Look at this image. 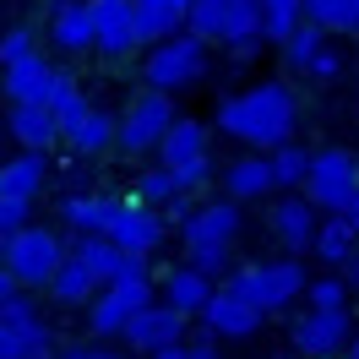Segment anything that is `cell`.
<instances>
[{"label": "cell", "mask_w": 359, "mask_h": 359, "mask_svg": "<svg viewBox=\"0 0 359 359\" xmlns=\"http://www.w3.org/2000/svg\"><path fill=\"white\" fill-rule=\"evenodd\" d=\"M49 39L60 55H88L93 49V17H88V0H66L49 11Z\"/></svg>", "instance_id": "7402d4cb"}, {"label": "cell", "mask_w": 359, "mask_h": 359, "mask_svg": "<svg viewBox=\"0 0 359 359\" xmlns=\"http://www.w3.org/2000/svg\"><path fill=\"white\" fill-rule=\"evenodd\" d=\"M337 218H343V224H348V234H354V240H359V196H354V202H348V207H343Z\"/></svg>", "instance_id": "ee69618b"}, {"label": "cell", "mask_w": 359, "mask_h": 359, "mask_svg": "<svg viewBox=\"0 0 359 359\" xmlns=\"http://www.w3.org/2000/svg\"><path fill=\"white\" fill-rule=\"evenodd\" d=\"M272 234L289 245V256H305L316 240V207L305 196H283V202L272 207Z\"/></svg>", "instance_id": "44dd1931"}, {"label": "cell", "mask_w": 359, "mask_h": 359, "mask_svg": "<svg viewBox=\"0 0 359 359\" xmlns=\"http://www.w3.org/2000/svg\"><path fill=\"white\" fill-rule=\"evenodd\" d=\"M305 202L316 207V212H327V218H337L343 207L359 196V158L348 153V147H327V153H311V175H305Z\"/></svg>", "instance_id": "8992f818"}, {"label": "cell", "mask_w": 359, "mask_h": 359, "mask_svg": "<svg viewBox=\"0 0 359 359\" xmlns=\"http://www.w3.org/2000/svg\"><path fill=\"white\" fill-rule=\"evenodd\" d=\"M120 196H109V191H76V196H66L60 202V218H66L82 240H109L114 218H120Z\"/></svg>", "instance_id": "9a60e30c"}, {"label": "cell", "mask_w": 359, "mask_h": 359, "mask_svg": "<svg viewBox=\"0 0 359 359\" xmlns=\"http://www.w3.org/2000/svg\"><path fill=\"white\" fill-rule=\"evenodd\" d=\"M136 202H142V207H153V212L175 207V202H180L175 175H169V169H142V175H136Z\"/></svg>", "instance_id": "e575fe53"}, {"label": "cell", "mask_w": 359, "mask_h": 359, "mask_svg": "<svg viewBox=\"0 0 359 359\" xmlns=\"http://www.w3.org/2000/svg\"><path fill=\"white\" fill-rule=\"evenodd\" d=\"M311 250H316V262L343 267V262L359 250V240L348 234V224H343V218H316V240H311Z\"/></svg>", "instance_id": "1f68e13d"}, {"label": "cell", "mask_w": 359, "mask_h": 359, "mask_svg": "<svg viewBox=\"0 0 359 359\" xmlns=\"http://www.w3.org/2000/svg\"><path fill=\"white\" fill-rule=\"evenodd\" d=\"M44 180H49V158L44 153H17L11 163H0V196L33 207V196L44 191Z\"/></svg>", "instance_id": "ffe728a7"}, {"label": "cell", "mask_w": 359, "mask_h": 359, "mask_svg": "<svg viewBox=\"0 0 359 359\" xmlns=\"http://www.w3.org/2000/svg\"><path fill=\"white\" fill-rule=\"evenodd\" d=\"M305 299H311V311H348V289H343L337 278H311V283H305Z\"/></svg>", "instance_id": "d590c367"}, {"label": "cell", "mask_w": 359, "mask_h": 359, "mask_svg": "<svg viewBox=\"0 0 359 359\" xmlns=\"http://www.w3.org/2000/svg\"><path fill=\"white\" fill-rule=\"evenodd\" d=\"M305 22V0H256V33L262 44H283Z\"/></svg>", "instance_id": "83f0119b"}, {"label": "cell", "mask_w": 359, "mask_h": 359, "mask_svg": "<svg viewBox=\"0 0 359 359\" xmlns=\"http://www.w3.org/2000/svg\"><path fill=\"white\" fill-rule=\"evenodd\" d=\"M49 294H55V305H88L93 294H98V283L88 278V267H82L76 256H66L60 272L49 278Z\"/></svg>", "instance_id": "836d02e7"}, {"label": "cell", "mask_w": 359, "mask_h": 359, "mask_svg": "<svg viewBox=\"0 0 359 359\" xmlns=\"http://www.w3.org/2000/svg\"><path fill=\"white\" fill-rule=\"evenodd\" d=\"M207 299H212V283H207L202 272H191L185 262L169 267V278H163V305H169V311H180L185 321H191V316H202Z\"/></svg>", "instance_id": "4316f807"}, {"label": "cell", "mask_w": 359, "mask_h": 359, "mask_svg": "<svg viewBox=\"0 0 359 359\" xmlns=\"http://www.w3.org/2000/svg\"><path fill=\"white\" fill-rule=\"evenodd\" d=\"M224 202H256V196H267L272 191V175H267V158L262 153H245V158H234V163H229L224 169Z\"/></svg>", "instance_id": "484cf974"}, {"label": "cell", "mask_w": 359, "mask_h": 359, "mask_svg": "<svg viewBox=\"0 0 359 359\" xmlns=\"http://www.w3.org/2000/svg\"><path fill=\"white\" fill-rule=\"evenodd\" d=\"M163 234H169V218H163V212H153V207H142V202H126L120 218H114V229H109V245L120 250V256L147 262V256L163 245Z\"/></svg>", "instance_id": "7c38bea8"}, {"label": "cell", "mask_w": 359, "mask_h": 359, "mask_svg": "<svg viewBox=\"0 0 359 359\" xmlns=\"http://www.w3.org/2000/svg\"><path fill=\"white\" fill-rule=\"evenodd\" d=\"M142 305H153V278H147V272L120 278V283H104V289L88 299L93 337H120V332H126V321H131Z\"/></svg>", "instance_id": "30bf717a"}, {"label": "cell", "mask_w": 359, "mask_h": 359, "mask_svg": "<svg viewBox=\"0 0 359 359\" xmlns=\"http://www.w3.org/2000/svg\"><path fill=\"white\" fill-rule=\"evenodd\" d=\"M185 359H224V354H218V337H191V343H185Z\"/></svg>", "instance_id": "ab89813d"}, {"label": "cell", "mask_w": 359, "mask_h": 359, "mask_svg": "<svg viewBox=\"0 0 359 359\" xmlns=\"http://www.w3.org/2000/svg\"><path fill=\"white\" fill-rule=\"evenodd\" d=\"M305 22L321 27L327 39H332V33L359 39V0H305Z\"/></svg>", "instance_id": "f1b7e54d"}, {"label": "cell", "mask_w": 359, "mask_h": 359, "mask_svg": "<svg viewBox=\"0 0 359 359\" xmlns=\"http://www.w3.org/2000/svg\"><path fill=\"white\" fill-rule=\"evenodd\" d=\"M337 71H343V49H337V44H327V55L316 60V71H311V76H337Z\"/></svg>", "instance_id": "60d3db41"}, {"label": "cell", "mask_w": 359, "mask_h": 359, "mask_svg": "<svg viewBox=\"0 0 359 359\" xmlns=\"http://www.w3.org/2000/svg\"><path fill=\"white\" fill-rule=\"evenodd\" d=\"M212 126L267 158L272 147L294 142V126H299V98H294L289 82H256V88H245V93L218 98Z\"/></svg>", "instance_id": "6da1fadb"}, {"label": "cell", "mask_w": 359, "mask_h": 359, "mask_svg": "<svg viewBox=\"0 0 359 359\" xmlns=\"http://www.w3.org/2000/svg\"><path fill=\"white\" fill-rule=\"evenodd\" d=\"M202 321H207V337H250L262 327V316L245 299H234L229 289H212V299L202 305Z\"/></svg>", "instance_id": "ac0fdd59"}, {"label": "cell", "mask_w": 359, "mask_h": 359, "mask_svg": "<svg viewBox=\"0 0 359 359\" xmlns=\"http://www.w3.org/2000/svg\"><path fill=\"white\" fill-rule=\"evenodd\" d=\"M27 55H39V49H33V33H27V27H11V33L0 39V60L17 66V60H27Z\"/></svg>", "instance_id": "8d00e7d4"}, {"label": "cell", "mask_w": 359, "mask_h": 359, "mask_svg": "<svg viewBox=\"0 0 359 359\" xmlns=\"http://www.w3.org/2000/svg\"><path fill=\"white\" fill-rule=\"evenodd\" d=\"M147 359H185V343H175V348H158V354H147Z\"/></svg>", "instance_id": "bcb514c9"}, {"label": "cell", "mask_w": 359, "mask_h": 359, "mask_svg": "<svg viewBox=\"0 0 359 359\" xmlns=\"http://www.w3.org/2000/svg\"><path fill=\"white\" fill-rule=\"evenodd\" d=\"M60 262H66V240L44 224L17 229V234L0 245V267L11 272L17 289H49V278L60 272Z\"/></svg>", "instance_id": "277c9868"}, {"label": "cell", "mask_w": 359, "mask_h": 359, "mask_svg": "<svg viewBox=\"0 0 359 359\" xmlns=\"http://www.w3.org/2000/svg\"><path fill=\"white\" fill-rule=\"evenodd\" d=\"M11 142L22 147V153H49L60 131H55V114L44 104H11Z\"/></svg>", "instance_id": "603a6c76"}, {"label": "cell", "mask_w": 359, "mask_h": 359, "mask_svg": "<svg viewBox=\"0 0 359 359\" xmlns=\"http://www.w3.org/2000/svg\"><path fill=\"white\" fill-rule=\"evenodd\" d=\"M49 82H55V66H49L44 55H27L17 66H6V82H0V88L11 93V104H44Z\"/></svg>", "instance_id": "cb8c5ba5"}, {"label": "cell", "mask_w": 359, "mask_h": 359, "mask_svg": "<svg viewBox=\"0 0 359 359\" xmlns=\"http://www.w3.org/2000/svg\"><path fill=\"white\" fill-rule=\"evenodd\" d=\"M185 234V267L202 272L207 283L229 272V250L240 240V207L234 202H207V207H191V218L180 224Z\"/></svg>", "instance_id": "7a4b0ae2"}, {"label": "cell", "mask_w": 359, "mask_h": 359, "mask_svg": "<svg viewBox=\"0 0 359 359\" xmlns=\"http://www.w3.org/2000/svg\"><path fill=\"white\" fill-rule=\"evenodd\" d=\"M267 175H272V191H294V185H305V175H311V147H299V142L272 147V153H267Z\"/></svg>", "instance_id": "4dcf8cb0"}, {"label": "cell", "mask_w": 359, "mask_h": 359, "mask_svg": "<svg viewBox=\"0 0 359 359\" xmlns=\"http://www.w3.org/2000/svg\"><path fill=\"white\" fill-rule=\"evenodd\" d=\"M17 229H27V207H22V202H6V196H0V245H6Z\"/></svg>", "instance_id": "74e56055"}, {"label": "cell", "mask_w": 359, "mask_h": 359, "mask_svg": "<svg viewBox=\"0 0 359 359\" xmlns=\"http://www.w3.org/2000/svg\"><path fill=\"white\" fill-rule=\"evenodd\" d=\"M163 6H175V11H185V6H191V0H163Z\"/></svg>", "instance_id": "c3c4849f"}, {"label": "cell", "mask_w": 359, "mask_h": 359, "mask_svg": "<svg viewBox=\"0 0 359 359\" xmlns=\"http://www.w3.org/2000/svg\"><path fill=\"white\" fill-rule=\"evenodd\" d=\"M131 27H136V44H163L185 33V11L163 6V0H131Z\"/></svg>", "instance_id": "d4e9b609"}, {"label": "cell", "mask_w": 359, "mask_h": 359, "mask_svg": "<svg viewBox=\"0 0 359 359\" xmlns=\"http://www.w3.org/2000/svg\"><path fill=\"white\" fill-rule=\"evenodd\" d=\"M185 33L202 39V44L262 39V33H256V0H191V6H185Z\"/></svg>", "instance_id": "9c48e42d"}, {"label": "cell", "mask_w": 359, "mask_h": 359, "mask_svg": "<svg viewBox=\"0 0 359 359\" xmlns=\"http://www.w3.org/2000/svg\"><path fill=\"white\" fill-rule=\"evenodd\" d=\"M142 76H147V93H163V98L196 88V82L207 76V44L191 39V33H175V39H163V44L147 49Z\"/></svg>", "instance_id": "5b68a950"}, {"label": "cell", "mask_w": 359, "mask_h": 359, "mask_svg": "<svg viewBox=\"0 0 359 359\" xmlns=\"http://www.w3.org/2000/svg\"><path fill=\"white\" fill-rule=\"evenodd\" d=\"M60 359H126V354H114V348H98V343H82V348H66Z\"/></svg>", "instance_id": "b9f144b4"}, {"label": "cell", "mask_w": 359, "mask_h": 359, "mask_svg": "<svg viewBox=\"0 0 359 359\" xmlns=\"http://www.w3.org/2000/svg\"><path fill=\"white\" fill-rule=\"evenodd\" d=\"M88 17H93V49L109 55V60H126L136 44V27H131V0H88Z\"/></svg>", "instance_id": "5bb4252c"}, {"label": "cell", "mask_w": 359, "mask_h": 359, "mask_svg": "<svg viewBox=\"0 0 359 359\" xmlns=\"http://www.w3.org/2000/svg\"><path fill=\"white\" fill-rule=\"evenodd\" d=\"M0 359H55V332L22 289L0 305Z\"/></svg>", "instance_id": "52a82bcc"}, {"label": "cell", "mask_w": 359, "mask_h": 359, "mask_svg": "<svg viewBox=\"0 0 359 359\" xmlns=\"http://www.w3.org/2000/svg\"><path fill=\"white\" fill-rule=\"evenodd\" d=\"M305 283H311V272H305V262H256V267H240V272H229V283L224 289L234 294V299H245L250 311L262 316H278L283 305H294L299 294H305Z\"/></svg>", "instance_id": "3957f363"}, {"label": "cell", "mask_w": 359, "mask_h": 359, "mask_svg": "<svg viewBox=\"0 0 359 359\" xmlns=\"http://www.w3.org/2000/svg\"><path fill=\"white\" fill-rule=\"evenodd\" d=\"M278 49H283V66H289L294 76H311L316 60L327 55V33H321V27H311V22H299Z\"/></svg>", "instance_id": "f546056e"}, {"label": "cell", "mask_w": 359, "mask_h": 359, "mask_svg": "<svg viewBox=\"0 0 359 359\" xmlns=\"http://www.w3.org/2000/svg\"><path fill=\"white\" fill-rule=\"evenodd\" d=\"M337 283H343V289H348V294L359 289V250H354V256H348V262H343V267H337Z\"/></svg>", "instance_id": "7bdbcfd3"}, {"label": "cell", "mask_w": 359, "mask_h": 359, "mask_svg": "<svg viewBox=\"0 0 359 359\" xmlns=\"http://www.w3.org/2000/svg\"><path fill=\"white\" fill-rule=\"evenodd\" d=\"M207 126L202 120H191V114H175V126L163 131V142H158V169H185V163H202L207 153Z\"/></svg>", "instance_id": "2e32d148"}, {"label": "cell", "mask_w": 359, "mask_h": 359, "mask_svg": "<svg viewBox=\"0 0 359 359\" xmlns=\"http://www.w3.org/2000/svg\"><path fill=\"white\" fill-rule=\"evenodd\" d=\"M66 256H76V262L88 267V278L98 283V289H104V283H120V278H136V272H147V262H136V256H120L109 240H76Z\"/></svg>", "instance_id": "e0dca14e"}, {"label": "cell", "mask_w": 359, "mask_h": 359, "mask_svg": "<svg viewBox=\"0 0 359 359\" xmlns=\"http://www.w3.org/2000/svg\"><path fill=\"white\" fill-rule=\"evenodd\" d=\"M175 126V98H163V93H136L131 109L114 114V147L131 158H147L158 153V142L163 131Z\"/></svg>", "instance_id": "ba28073f"}, {"label": "cell", "mask_w": 359, "mask_h": 359, "mask_svg": "<svg viewBox=\"0 0 359 359\" xmlns=\"http://www.w3.org/2000/svg\"><path fill=\"white\" fill-rule=\"evenodd\" d=\"M11 294H17V283H11V272L0 267V305H6V299H11Z\"/></svg>", "instance_id": "f6af8a7d"}, {"label": "cell", "mask_w": 359, "mask_h": 359, "mask_svg": "<svg viewBox=\"0 0 359 359\" xmlns=\"http://www.w3.org/2000/svg\"><path fill=\"white\" fill-rule=\"evenodd\" d=\"M262 49H267L262 39H240V44H229V66H250Z\"/></svg>", "instance_id": "f35d334b"}, {"label": "cell", "mask_w": 359, "mask_h": 359, "mask_svg": "<svg viewBox=\"0 0 359 359\" xmlns=\"http://www.w3.org/2000/svg\"><path fill=\"white\" fill-rule=\"evenodd\" d=\"M44 109L55 114V131H66L76 114L88 109V98H82V88H76V76L71 71L55 66V82H49V98H44Z\"/></svg>", "instance_id": "d6a6232c"}, {"label": "cell", "mask_w": 359, "mask_h": 359, "mask_svg": "<svg viewBox=\"0 0 359 359\" xmlns=\"http://www.w3.org/2000/svg\"><path fill=\"white\" fill-rule=\"evenodd\" d=\"M348 337H354V316L348 311H305L289 327V343L305 359H343Z\"/></svg>", "instance_id": "8fae6325"}, {"label": "cell", "mask_w": 359, "mask_h": 359, "mask_svg": "<svg viewBox=\"0 0 359 359\" xmlns=\"http://www.w3.org/2000/svg\"><path fill=\"white\" fill-rule=\"evenodd\" d=\"M126 343L131 348H142V354H158V348H175V343H185V316L169 311L163 299H153V305H142V311L126 321Z\"/></svg>", "instance_id": "4fadbf2b"}, {"label": "cell", "mask_w": 359, "mask_h": 359, "mask_svg": "<svg viewBox=\"0 0 359 359\" xmlns=\"http://www.w3.org/2000/svg\"><path fill=\"white\" fill-rule=\"evenodd\" d=\"M60 142H66L76 158H98V153H109V147H114V114H109V109H98V104H88V109L76 114L66 131H60Z\"/></svg>", "instance_id": "d6986e66"}, {"label": "cell", "mask_w": 359, "mask_h": 359, "mask_svg": "<svg viewBox=\"0 0 359 359\" xmlns=\"http://www.w3.org/2000/svg\"><path fill=\"white\" fill-rule=\"evenodd\" d=\"M343 359H359V332L348 337V348H343Z\"/></svg>", "instance_id": "7dc6e473"}]
</instances>
